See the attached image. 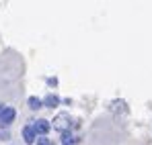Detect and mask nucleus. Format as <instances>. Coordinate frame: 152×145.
Segmentation results:
<instances>
[{
	"instance_id": "1",
	"label": "nucleus",
	"mask_w": 152,
	"mask_h": 145,
	"mask_svg": "<svg viewBox=\"0 0 152 145\" xmlns=\"http://www.w3.org/2000/svg\"><path fill=\"white\" fill-rule=\"evenodd\" d=\"M68 127H70V115L60 113V115L53 119V129H58V131L66 133V131H68Z\"/></svg>"
},
{
	"instance_id": "2",
	"label": "nucleus",
	"mask_w": 152,
	"mask_h": 145,
	"mask_svg": "<svg viewBox=\"0 0 152 145\" xmlns=\"http://www.w3.org/2000/svg\"><path fill=\"white\" fill-rule=\"evenodd\" d=\"M15 117H17L15 108H12V106H6V108H4V113L0 115V123H2V127H4V125H10V123L15 121Z\"/></svg>"
},
{
	"instance_id": "3",
	"label": "nucleus",
	"mask_w": 152,
	"mask_h": 145,
	"mask_svg": "<svg viewBox=\"0 0 152 145\" xmlns=\"http://www.w3.org/2000/svg\"><path fill=\"white\" fill-rule=\"evenodd\" d=\"M33 129H35L37 135H45V133L51 129V125H50V121H45V119H39V121L33 125Z\"/></svg>"
},
{
	"instance_id": "4",
	"label": "nucleus",
	"mask_w": 152,
	"mask_h": 145,
	"mask_svg": "<svg viewBox=\"0 0 152 145\" xmlns=\"http://www.w3.org/2000/svg\"><path fill=\"white\" fill-rule=\"evenodd\" d=\"M23 139H25V143H35L37 133H35L33 127H25V129H23Z\"/></svg>"
},
{
	"instance_id": "5",
	"label": "nucleus",
	"mask_w": 152,
	"mask_h": 145,
	"mask_svg": "<svg viewBox=\"0 0 152 145\" xmlns=\"http://www.w3.org/2000/svg\"><path fill=\"white\" fill-rule=\"evenodd\" d=\"M43 104H45V106H50V108H53V106H58V104H60V98L56 96V94H48V96L43 98Z\"/></svg>"
},
{
	"instance_id": "6",
	"label": "nucleus",
	"mask_w": 152,
	"mask_h": 145,
	"mask_svg": "<svg viewBox=\"0 0 152 145\" xmlns=\"http://www.w3.org/2000/svg\"><path fill=\"white\" fill-rule=\"evenodd\" d=\"M29 108H33V110H37V108H41V104H43V100H39L37 96H29Z\"/></svg>"
},
{
	"instance_id": "7",
	"label": "nucleus",
	"mask_w": 152,
	"mask_h": 145,
	"mask_svg": "<svg viewBox=\"0 0 152 145\" xmlns=\"http://www.w3.org/2000/svg\"><path fill=\"white\" fill-rule=\"evenodd\" d=\"M37 145H51V141L45 139V137H41V139H37Z\"/></svg>"
},
{
	"instance_id": "8",
	"label": "nucleus",
	"mask_w": 152,
	"mask_h": 145,
	"mask_svg": "<svg viewBox=\"0 0 152 145\" xmlns=\"http://www.w3.org/2000/svg\"><path fill=\"white\" fill-rule=\"evenodd\" d=\"M4 108H6V106H2V104H0V115H2V113H4Z\"/></svg>"
}]
</instances>
